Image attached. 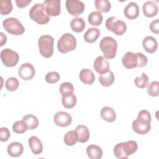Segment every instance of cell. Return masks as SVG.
<instances>
[{
    "label": "cell",
    "mask_w": 159,
    "mask_h": 159,
    "mask_svg": "<svg viewBox=\"0 0 159 159\" xmlns=\"http://www.w3.org/2000/svg\"><path fill=\"white\" fill-rule=\"evenodd\" d=\"M100 114L101 118L108 122H112L116 119V114L114 110L109 106L102 107L101 110Z\"/></svg>",
    "instance_id": "cb8c5ba5"
},
{
    "label": "cell",
    "mask_w": 159,
    "mask_h": 159,
    "mask_svg": "<svg viewBox=\"0 0 159 159\" xmlns=\"http://www.w3.org/2000/svg\"><path fill=\"white\" fill-rule=\"evenodd\" d=\"M0 36H1V40H0V46L2 47L4 45V43H6V41H7V37L6 36V35H4L2 32H1L0 34Z\"/></svg>",
    "instance_id": "7bdbcfd3"
},
{
    "label": "cell",
    "mask_w": 159,
    "mask_h": 159,
    "mask_svg": "<svg viewBox=\"0 0 159 159\" xmlns=\"http://www.w3.org/2000/svg\"><path fill=\"white\" fill-rule=\"evenodd\" d=\"M64 143L68 146H73L78 142V135L75 130H70L66 133L63 139Z\"/></svg>",
    "instance_id": "f546056e"
},
{
    "label": "cell",
    "mask_w": 159,
    "mask_h": 159,
    "mask_svg": "<svg viewBox=\"0 0 159 159\" xmlns=\"http://www.w3.org/2000/svg\"><path fill=\"white\" fill-rule=\"evenodd\" d=\"M1 59L6 66L13 67L18 63L19 57L16 52L10 48H5L1 52Z\"/></svg>",
    "instance_id": "30bf717a"
},
{
    "label": "cell",
    "mask_w": 159,
    "mask_h": 159,
    "mask_svg": "<svg viewBox=\"0 0 159 159\" xmlns=\"http://www.w3.org/2000/svg\"><path fill=\"white\" fill-rule=\"evenodd\" d=\"M143 13L147 17H152L155 16L158 13L157 4L152 1H146L143 4Z\"/></svg>",
    "instance_id": "e0dca14e"
},
{
    "label": "cell",
    "mask_w": 159,
    "mask_h": 159,
    "mask_svg": "<svg viewBox=\"0 0 159 159\" xmlns=\"http://www.w3.org/2000/svg\"><path fill=\"white\" fill-rule=\"evenodd\" d=\"M42 4L49 16H57L61 12L60 0H46Z\"/></svg>",
    "instance_id": "7c38bea8"
},
{
    "label": "cell",
    "mask_w": 159,
    "mask_h": 159,
    "mask_svg": "<svg viewBox=\"0 0 159 159\" xmlns=\"http://www.w3.org/2000/svg\"><path fill=\"white\" fill-rule=\"evenodd\" d=\"M105 25L107 30L112 32L117 35H123L127 30L125 23L114 16L108 17L106 21Z\"/></svg>",
    "instance_id": "9c48e42d"
},
{
    "label": "cell",
    "mask_w": 159,
    "mask_h": 159,
    "mask_svg": "<svg viewBox=\"0 0 159 159\" xmlns=\"http://www.w3.org/2000/svg\"><path fill=\"white\" fill-rule=\"evenodd\" d=\"M76 97L74 94H72L67 96H62L61 98L63 106L67 109L73 108L76 105Z\"/></svg>",
    "instance_id": "1f68e13d"
},
{
    "label": "cell",
    "mask_w": 159,
    "mask_h": 159,
    "mask_svg": "<svg viewBox=\"0 0 159 159\" xmlns=\"http://www.w3.org/2000/svg\"><path fill=\"white\" fill-rule=\"evenodd\" d=\"M94 4L96 9L99 12H107L111 7V2L108 0H96Z\"/></svg>",
    "instance_id": "4dcf8cb0"
},
{
    "label": "cell",
    "mask_w": 159,
    "mask_h": 159,
    "mask_svg": "<svg viewBox=\"0 0 159 159\" xmlns=\"http://www.w3.org/2000/svg\"><path fill=\"white\" fill-rule=\"evenodd\" d=\"M150 30L154 34H158L159 33V22L158 19H157L151 22L150 24Z\"/></svg>",
    "instance_id": "60d3db41"
},
{
    "label": "cell",
    "mask_w": 159,
    "mask_h": 159,
    "mask_svg": "<svg viewBox=\"0 0 159 159\" xmlns=\"http://www.w3.org/2000/svg\"><path fill=\"white\" fill-rule=\"evenodd\" d=\"M4 29L9 34L14 35H22L25 32V28L21 22L16 18L9 17L2 22Z\"/></svg>",
    "instance_id": "ba28073f"
},
{
    "label": "cell",
    "mask_w": 159,
    "mask_h": 159,
    "mask_svg": "<svg viewBox=\"0 0 159 159\" xmlns=\"http://www.w3.org/2000/svg\"><path fill=\"white\" fill-rule=\"evenodd\" d=\"M31 0H16V4L19 8H24L27 6L30 2Z\"/></svg>",
    "instance_id": "b9f144b4"
},
{
    "label": "cell",
    "mask_w": 159,
    "mask_h": 159,
    "mask_svg": "<svg viewBox=\"0 0 159 159\" xmlns=\"http://www.w3.org/2000/svg\"><path fill=\"white\" fill-rule=\"evenodd\" d=\"M7 151L11 157H18L22 154L24 151V147L20 142H13L8 145Z\"/></svg>",
    "instance_id": "d6986e66"
},
{
    "label": "cell",
    "mask_w": 159,
    "mask_h": 159,
    "mask_svg": "<svg viewBox=\"0 0 159 159\" xmlns=\"http://www.w3.org/2000/svg\"><path fill=\"white\" fill-rule=\"evenodd\" d=\"M100 35V31L98 28L91 27L88 29V30L84 34L83 38L84 40L88 43L94 42Z\"/></svg>",
    "instance_id": "d4e9b609"
},
{
    "label": "cell",
    "mask_w": 159,
    "mask_h": 159,
    "mask_svg": "<svg viewBox=\"0 0 159 159\" xmlns=\"http://www.w3.org/2000/svg\"><path fill=\"white\" fill-rule=\"evenodd\" d=\"M10 132L6 127H1L0 129V140L1 142L7 141L10 137Z\"/></svg>",
    "instance_id": "ab89813d"
},
{
    "label": "cell",
    "mask_w": 159,
    "mask_h": 159,
    "mask_svg": "<svg viewBox=\"0 0 159 159\" xmlns=\"http://www.w3.org/2000/svg\"><path fill=\"white\" fill-rule=\"evenodd\" d=\"M75 131L78 135V142L80 143H85L89 139V131L86 126L84 125H79L76 126Z\"/></svg>",
    "instance_id": "603a6c76"
},
{
    "label": "cell",
    "mask_w": 159,
    "mask_h": 159,
    "mask_svg": "<svg viewBox=\"0 0 159 159\" xmlns=\"http://www.w3.org/2000/svg\"><path fill=\"white\" fill-rule=\"evenodd\" d=\"M147 57L141 52L134 53L132 52H127L122 58V65L127 69L144 67L147 65Z\"/></svg>",
    "instance_id": "7a4b0ae2"
},
{
    "label": "cell",
    "mask_w": 159,
    "mask_h": 159,
    "mask_svg": "<svg viewBox=\"0 0 159 159\" xmlns=\"http://www.w3.org/2000/svg\"><path fill=\"white\" fill-rule=\"evenodd\" d=\"M142 46L146 52L149 53H153L157 51L158 43L155 38L152 36H147L143 39Z\"/></svg>",
    "instance_id": "ac0fdd59"
},
{
    "label": "cell",
    "mask_w": 159,
    "mask_h": 159,
    "mask_svg": "<svg viewBox=\"0 0 159 159\" xmlns=\"http://www.w3.org/2000/svg\"><path fill=\"white\" fill-rule=\"evenodd\" d=\"M59 91L62 96H67L73 94L74 87L71 83L64 82L60 84Z\"/></svg>",
    "instance_id": "836d02e7"
},
{
    "label": "cell",
    "mask_w": 159,
    "mask_h": 159,
    "mask_svg": "<svg viewBox=\"0 0 159 159\" xmlns=\"http://www.w3.org/2000/svg\"><path fill=\"white\" fill-rule=\"evenodd\" d=\"M13 6L11 0L0 1V13L2 15H7L12 10Z\"/></svg>",
    "instance_id": "e575fe53"
},
{
    "label": "cell",
    "mask_w": 159,
    "mask_h": 159,
    "mask_svg": "<svg viewBox=\"0 0 159 159\" xmlns=\"http://www.w3.org/2000/svg\"><path fill=\"white\" fill-rule=\"evenodd\" d=\"M151 115L147 110L140 111L137 116V117L132 124V127L136 133L144 135L147 134L151 128Z\"/></svg>",
    "instance_id": "6da1fadb"
},
{
    "label": "cell",
    "mask_w": 159,
    "mask_h": 159,
    "mask_svg": "<svg viewBox=\"0 0 159 159\" xmlns=\"http://www.w3.org/2000/svg\"><path fill=\"white\" fill-rule=\"evenodd\" d=\"M29 145L32 152L35 155H39L42 152L43 145L41 140L35 136H32L29 139Z\"/></svg>",
    "instance_id": "ffe728a7"
},
{
    "label": "cell",
    "mask_w": 159,
    "mask_h": 159,
    "mask_svg": "<svg viewBox=\"0 0 159 159\" xmlns=\"http://www.w3.org/2000/svg\"><path fill=\"white\" fill-rule=\"evenodd\" d=\"M138 148L137 143L134 140L117 143L114 148V155L117 158H127L129 155L134 153Z\"/></svg>",
    "instance_id": "3957f363"
},
{
    "label": "cell",
    "mask_w": 159,
    "mask_h": 159,
    "mask_svg": "<svg viewBox=\"0 0 159 159\" xmlns=\"http://www.w3.org/2000/svg\"><path fill=\"white\" fill-rule=\"evenodd\" d=\"M76 47V38L70 33H65L63 34L57 42V48L61 53H66L73 51L75 49Z\"/></svg>",
    "instance_id": "8992f818"
},
{
    "label": "cell",
    "mask_w": 159,
    "mask_h": 159,
    "mask_svg": "<svg viewBox=\"0 0 159 159\" xmlns=\"http://www.w3.org/2000/svg\"><path fill=\"white\" fill-rule=\"evenodd\" d=\"M19 84V83L18 80L14 77L9 78L6 81V83H5L6 88L9 91H16L17 89Z\"/></svg>",
    "instance_id": "74e56055"
},
{
    "label": "cell",
    "mask_w": 159,
    "mask_h": 159,
    "mask_svg": "<svg viewBox=\"0 0 159 159\" xmlns=\"http://www.w3.org/2000/svg\"><path fill=\"white\" fill-rule=\"evenodd\" d=\"M85 22L81 17L73 18L70 22V27L73 31L80 33L83 31L85 28Z\"/></svg>",
    "instance_id": "4316f807"
},
{
    "label": "cell",
    "mask_w": 159,
    "mask_h": 159,
    "mask_svg": "<svg viewBox=\"0 0 159 159\" xmlns=\"http://www.w3.org/2000/svg\"><path fill=\"white\" fill-rule=\"evenodd\" d=\"M54 39L50 35H43L38 40L39 52L45 58H50L53 53Z\"/></svg>",
    "instance_id": "52a82bcc"
},
{
    "label": "cell",
    "mask_w": 159,
    "mask_h": 159,
    "mask_svg": "<svg viewBox=\"0 0 159 159\" xmlns=\"http://www.w3.org/2000/svg\"><path fill=\"white\" fill-rule=\"evenodd\" d=\"M12 130L15 133L23 134L28 130V127L26 123L23 120H17L13 124Z\"/></svg>",
    "instance_id": "d590c367"
},
{
    "label": "cell",
    "mask_w": 159,
    "mask_h": 159,
    "mask_svg": "<svg viewBox=\"0 0 159 159\" xmlns=\"http://www.w3.org/2000/svg\"><path fill=\"white\" fill-rule=\"evenodd\" d=\"M79 77L81 82L85 84H92L95 80V75L89 69H83L80 72Z\"/></svg>",
    "instance_id": "44dd1931"
},
{
    "label": "cell",
    "mask_w": 159,
    "mask_h": 159,
    "mask_svg": "<svg viewBox=\"0 0 159 159\" xmlns=\"http://www.w3.org/2000/svg\"><path fill=\"white\" fill-rule=\"evenodd\" d=\"M29 16L32 20L37 24L43 25L47 24L50 20V16L47 14L42 4H35L29 11Z\"/></svg>",
    "instance_id": "5b68a950"
},
{
    "label": "cell",
    "mask_w": 159,
    "mask_h": 159,
    "mask_svg": "<svg viewBox=\"0 0 159 159\" xmlns=\"http://www.w3.org/2000/svg\"><path fill=\"white\" fill-rule=\"evenodd\" d=\"M22 120L26 123L29 130L36 129L39 125V120L36 116L32 114H27L24 116Z\"/></svg>",
    "instance_id": "83f0119b"
},
{
    "label": "cell",
    "mask_w": 159,
    "mask_h": 159,
    "mask_svg": "<svg viewBox=\"0 0 159 159\" xmlns=\"http://www.w3.org/2000/svg\"><path fill=\"white\" fill-rule=\"evenodd\" d=\"M148 77L144 73H142L140 76H138L134 79V83L135 86L140 89L146 88L148 84Z\"/></svg>",
    "instance_id": "d6a6232c"
},
{
    "label": "cell",
    "mask_w": 159,
    "mask_h": 159,
    "mask_svg": "<svg viewBox=\"0 0 159 159\" xmlns=\"http://www.w3.org/2000/svg\"><path fill=\"white\" fill-rule=\"evenodd\" d=\"M99 47L104 58L112 59L116 57L117 43L114 38L108 36L102 38L99 43Z\"/></svg>",
    "instance_id": "277c9868"
},
{
    "label": "cell",
    "mask_w": 159,
    "mask_h": 159,
    "mask_svg": "<svg viewBox=\"0 0 159 159\" xmlns=\"http://www.w3.org/2000/svg\"><path fill=\"white\" fill-rule=\"evenodd\" d=\"M115 76L112 71H108L107 72L101 74L99 76V81L103 86H109L114 83Z\"/></svg>",
    "instance_id": "484cf974"
},
{
    "label": "cell",
    "mask_w": 159,
    "mask_h": 159,
    "mask_svg": "<svg viewBox=\"0 0 159 159\" xmlns=\"http://www.w3.org/2000/svg\"><path fill=\"white\" fill-rule=\"evenodd\" d=\"M53 121L57 125L61 127H65L71 124L72 118L68 113L64 111H59L55 114Z\"/></svg>",
    "instance_id": "5bb4252c"
},
{
    "label": "cell",
    "mask_w": 159,
    "mask_h": 159,
    "mask_svg": "<svg viewBox=\"0 0 159 159\" xmlns=\"http://www.w3.org/2000/svg\"><path fill=\"white\" fill-rule=\"evenodd\" d=\"M35 70L34 66L29 63H25L21 65L18 70L19 76L24 80H31L35 75Z\"/></svg>",
    "instance_id": "4fadbf2b"
},
{
    "label": "cell",
    "mask_w": 159,
    "mask_h": 159,
    "mask_svg": "<svg viewBox=\"0 0 159 159\" xmlns=\"http://www.w3.org/2000/svg\"><path fill=\"white\" fill-rule=\"evenodd\" d=\"M65 6L68 12L73 16H78L82 14L84 10V4L81 1L67 0Z\"/></svg>",
    "instance_id": "8fae6325"
},
{
    "label": "cell",
    "mask_w": 159,
    "mask_h": 159,
    "mask_svg": "<svg viewBox=\"0 0 159 159\" xmlns=\"http://www.w3.org/2000/svg\"><path fill=\"white\" fill-rule=\"evenodd\" d=\"M124 16L129 19H136L139 15V7L137 3L130 2L124 7Z\"/></svg>",
    "instance_id": "2e32d148"
},
{
    "label": "cell",
    "mask_w": 159,
    "mask_h": 159,
    "mask_svg": "<svg viewBox=\"0 0 159 159\" xmlns=\"http://www.w3.org/2000/svg\"><path fill=\"white\" fill-rule=\"evenodd\" d=\"M147 93L152 97H157L159 94V82L154 81L147 86Z\"/></svg>",
    "instance_id": "8d00e7d4"
},
{
    "label": "cell",
    "mask_w": 159,
    "mask_h": 159,
    "mask_svg": "<svg viewBox=\"0 0 159 159\" xmlns=\"http://www.w3.org/2000/svg\"><path fill=\"white\" fill-rule=\"evenodd\" d=\"M93 66L95 71L100 75L109 71V63L103 56H98L95 59Z\"/></svg>",
    "instance_id": "9a60e30c"
},
{
    "label": "cell",
    "mask_w": 159,
    "mask_h": 159,
    "mask_svg": "<svg viewBox=\"0 0 159 159\" xmlns=\"http://www.w3.org/2000/svg\"><path fill=\"white\" fill-rule=\"evenodd\" d=\"M102 15L98 11H93L88 15V22L93 26L99 25L102 21Z\"/></svg>",
    "instance_id": "f1b7e54d"
},
{
    "label": "cell",
    "mask_w": 159,
    "mask_h": 159,
    "mask_svg": "<svg viewBox=\"0 0 159 159\" xmlns=\"http://www.w3.org/2000/svg\"><path fill=\"white\" fill-rule=\"evenodd\" d=\"M86 153L91 159H100L102 156L103 152L99 146L91 144L86 148Z\"/></svg>",
    "instance_id": "7402d4cb"
},
{
    "label": "cell",
    "mask_w": 159,
    "mask_h": 159,
    "mask_svg": "<svg viewBox=\"0 0 159 159\" xmlns=\"http://www.w3.org/2000/svg\"><path fill=\"white\" fill-rule=\"evenodd\" d=\"M60 76L58 73L56 71H50L45 76V81L49 84H53L58 82L60 80Z\"/></svg>",
    "instance_id": "f35d334b"
}]
</instances>
